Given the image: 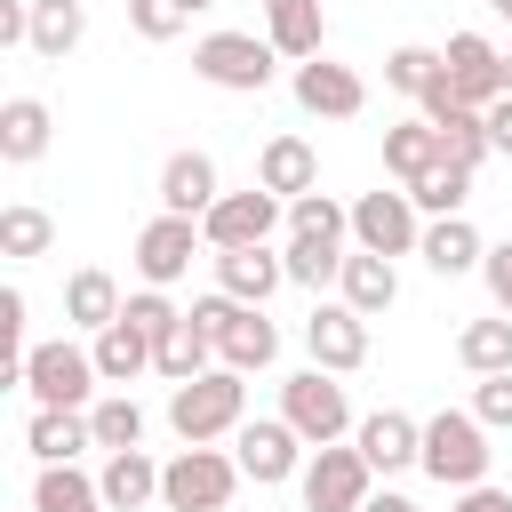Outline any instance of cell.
<instances>
[{
    "mask_svg": "<svg viewBox=\"0 0 512 512\" xmlns=\"http://www.w3.org/2000/svg\"><path fill=\"white\" fill-rule=\"evenodd\" d=\"M440 80V48H424V40H400L392 56H384V88H400V96H424Z\"/></svg>",
    "mask_w": 512,
    "mask_h": 512,
    "instance_id": "38",
    "label": "cell"
},
{
    "mask_svg": "<svg viewBox=\"0 0 512 512\" xmlns=\"http://www.w3.org/2000/svg\"><path fill=\"white\" fill-rule=\"evenodd\" d=\"M408 200H416V216H464V200H472V168L448 160V168H432Z\"/></svg>",
    "mask_w": 512,
    "mask_h": 512,
    "instance_id": "39",
    "label": "cell"
},
{
    "mask_svg": "<svg viewBox=\"0 0 512 512\" xmlns=\"http://www.w3.org/2000/svg\"><path fill=\"white\" fill-rule=\"evenodd\" d=\"M128 24H136V40H176L192 24V8L184 0H128Z\"/></svg>",
    "mask_w": 512,
    "mask_h": 512,
    "instance_id": "40",
    "label": "cell"
},
{
    "mask_svg": "<svg viewBox=\"0 0 512 512\" xmlns=\"http://www.w3.org/2000/svg\"><path fill=\"white\" fill-rule=\"evenodd\" d=\"M192 320H200V336L216 344V368L256 376V368H272V360H280V328L264 320V304H240V296L208 288V296H192Z\"/></svg>",
    "mask_w": 512,
    "mask_h": 512,
    "instance_id": "1",
    "label": "cell"
},
{
    "mask_svg": "<svg viewBox=\"0 0 512 512\" xmlns=\"http://www.w3.org/2000/svg\"><path fill=\"white\" fill-rule=\"evenodd\" d=\"M304 512H360L368 496H376V472H368V456L360 448H312V464H304Z\"/></svg>",
    "mask_w": 512,
    "mask_h": 512,
    "instance_id": "9",
    "label": "cell"
},
{
    "mask_svg": "<svg viewBox=\"0 0 512 512\" xmlns=\"http://www.w3.org/2000/svg\"><path fill=\"white\" fill-rule=\"evenodd\" d=\"M256 184H264L272 200H304V192H320V160H312V144H304V136H264V152H256Z\"/></svg>",
    "mask_w": 512,
    "mask_h": 512,
    "instance_id": "18",
    "label": "cell"
},
{
    "mask_svg": "<svg viewBox=\"0 0 512 512\" xmlns=\"http://www.w3.org/2000/svg\"><path fill=\"white\" fill-rule=\"evenodd\" d=\"M280 264H288V280H296V288H328V280L344 272V248H336V240H296V232H288Z\"/></svg>",
    "mask_w": 512,
    "mask_h": 512,
    "instance_id": "37",
    "label": "cell"
},
{
    "mask_svg": "<svg viewBox=\"0 0 512 512\" xmlns=\"http://www.w3.org/2000/svg\"><path fill=\"white\" fill-rule=\"evenodd\" d=\"M440 64H448V88H456L472 112H488V104L504 96V48H496L488 32H456V40L440 48Z\"/></svg>",
    "mask_w": 512,
    "mask_h": 512,
    "instance_id": "14",
    "label": "cell"
},
{
    "mask_svg": "<svg viewBox=\"0 0 512 512\" xmlns=\"http://www.w3.org/2000/svg\"><path fill=\"white\" fill-rule=\"evenodd\" d=\"M352 448L368 456V472H408V464H424V424L408 408H376L352 424Z\"/></svg>",
    "mask_w": 512,
    "mask_h": 512,
    "instance_id": "16",
    "label": "cell"
},
{
    "mask_svg": "<svg viewBox=\"0 0 512 512\" xmlns=\"http://www.w3.org/2000/svg\"><path fill=\"white\" fill-rule=\"evenodd\" d=\"M304 352H312V368L352 376V368L368 360V320H360L352 304H312V320H304Z\"/></svg>",
    "mask_w": 512,
    "mask_h": 512,
    "instance_id": "15",
    "label": "cell"
},
{
    "mask_svg": "<svg viewBox=\"0 0 512 512\" xmlns=\"http://www.w3.org/2000/svg\"><path fill=\"white\" fill-rule=\"evenodd\" d=\"M32 512H112V504H104V488H96L80 464H40V480H32Z\"/></svg>",
    "mask_w": 512,
    "mask_h": 512,
    "instance_id": "30",
    "label": "cell"
},
{
    "mask_svg": "<svg viewBox=\"0 0 512 512\" xmlns=\"http://www.w3.org/2000/svg\"><path fill=\"white\" fill-rule=\"evenodd\" d=\"M288 232H296V240H336V248H344L352 208H336L328 192H304V200H288Z\"/></svg>",
    "mask_w": 512,
    "mask_h": 512,
    "instance_id": "36",
    "label": "cell"
},
{
    "mask_svg": "<svg viewBox=\"0 0 512 512\" xmlns=\"http://www.w3.org/2000/svg\"><path fill=\"white\" fill-rule=\"evenodd\" d=\"M232 456H240V472H248L256 488L304 480V432H296L288 416H248V424L232 432Z\"/></svg>",
    "mask_w": 512,
    "mask_h": 512,
    "instance_id": "8",
    "label": "cell"
},
{
    "mask_svg": "<svg viewBox=\"0 0 512 512\" xmlns=\"http://www.w3.org/2000/svg\"><path fill=\"white\" fill-rule=\"evenodd\" d=\"M216 200H224V192H216V160H208V152H168V168H160V208L200 224Z\"/></svg>",
    "mask_w": 512,
    "mask_h": 512,
    "instance_id": "19",
    "label": "cell"
},
{
    "mask_svg": "<svg viewBox=\"0 0 512 512\" xmlns=\"http://www.w3.org/2000/svg\"><path fill=\"white\" fill-rule=\"evenodd\" d=\"M24 448H32L40 464H72L80 448H96V432H88V416H72V408H32Z\"/></svg>",
    "mask_w": 512,
    "mask_h": 512,
    "instance_id": "28",
    "label": "cell"
},
{
    "mask_svg": "<svg viewBox=\"0 0 512 512\" xmlns=\"http://www.w3.org/2000/svg\"><path fill=\"white\" fill-rule=\"evenodd\" d=\"M48 136H56V112H48L40 96H8V104H0V160H8V168H32V160L48 152Z\"/></svg>",
    "mask_w": 512,
    "mask_h": 512,
    "instance_id": "23",
    "label": "cell"
},
{
    "mask_svg": "<svg viewBox=\"0 0 512 512\" xmlns=\"http://www.w3.org/2000/svg\"><path fill=\"white\" fill-rule=\"evenodd\" d=\"M432 128H440V152H448L456 168H480V160H488V112L456 104V112H440Z\"/></svg>",
    "mask_w": 512,
    "mask_h": 512,
    "instance_id": "35",
    "label": "cell"
},
{
    "mask_svg": "<svg viewBox=\"0 0 512 512\" xmlns=\"http://www.w3.org/2000/svg\"><path fill=\"white\" fill-rule=\"evenodd\" d=\"M296 104L312 112V120H360L368 112V80L352 72V64H336V56H312V64H296Z\"/></svg>",
    "mask_w": 512,
    "mask_h": 512,
    "instance_id": "13",
    "label": "cell"
},
{
    "mask_svg": "<svg viewBox=\"0 0 512 512\" xmlns=\"http://www.w3.org/2000/svg\"><path fill=\"white\" fill-rule=\"evenodd\" d=\"M240 456L224 448H176L160 464V504L168 512H232V488H240Z\"/></svg>",
    "mask_w": 512,
    "mask_h": 512,
    "instance_id": "4",
    "label": "cell"
},
{
    "mask_svg": "<svg viewBox=\"0 0 512 512\" xmlns=\"http://www.w3.org/2000/svg\"><path fill=\"white\" fill-rule=\"evenodd\" d=\"M472 416H480L488 432H512V376H480V384H472Z\"/></svg>",
    "mask_w": 512,
    "mask_h": 512,
    "instance_id": "42",
    "label": "cell"
},
{
    "mask_svg": "<svg viewBox=\"0 0 512 512\" xmlns=\"http://www.w3.org/2000/svg\"><path fill=\"white\" fill-rule=\"evenodd\" d=\"M88 40V8L80 0H32V56H72Z\"/></svg>",
    "mask_w": 512,
    "mask_h": 512,
    "instance_id": "32",
    "label": "cell"
},
{
    "mask_svg": "<svg viewBox=\"0 0 512 512\" xmlns=\"http://www.w3.org/2000/svg\"><path fill=\"white\" fill-rule=\"evenodd\" d=\"M448 512H512V496L480 480V488H456V504H448Z\"/></svg>",
    "mask_w": 512,
    "mask_h": 512,
    "instance_id": "46",
    "label": "cell"
},
{
    "mask_svg": "<svg viewBox=\"0 0 512 512\" xmlns=\"http://www.w3.org/2000/svg\"><path fill=\"white\" fill-rule=\"evenodd\" d=\"M240 424H248V376L240 368H208L192 384H168V432L184 448H208V440H224Z\"/></svg>",
    "mask_w": 512,
    "mask_h": 512,
    "instance_id": "2",
    "label": "cell"
},
{
    "mask_svg": "<svg viewBox=\"0 0 512 512\" xmlns=\"http://www.w3.org/2000/svg\"><path fill=\"white\" fill-rule=\"evenodd\" d=\"M96 352H80V344H32L24 352V392H32V408H72V416H88L96 408Z\"/></svg>",
    "mask_w": 512,
    "mask_h": 512,
    "instance_id": "6",
    "label": "cell"
},
{
    "mask_svg": "<svg viewBox=\"0 0 512 512\" xmlns=\"http://www.w3.org/2000/svg\"><path fill=\"white\" fill-rule=\"evenodd\" d=\"M88 432H96V448H104V456H120V448H144V408H136L128 392H104V400L88 408Z\"/></svg>",
    "mask_w": 512,
    "mask_h": 512,
    "instance_id": "34",
    "label": "cell"
},
{
    "mask_svg": "<svg viewBox=\"0 0 512 512\" xmlns=\"http://www.w3.org/2000/svg\"><path fill=\"white\" fill-rule=\"evenodd\" d=\"M480 280H488V304L512 320V240H496L488 248V264H480Z\"/></svg>",
    "mask_w": 512,
    "mask_h": 512,
    "instance_id": "43",
    "label": "cell"
},
{
    "mask_svg": "<svg viewBox=\"0 0 512 512\" xmlns=\"http://www.w3.org/2000/svg\"><path fill=\"white\" fill-rule=\"evenodd\" d=\"M416 256H424V264H432L440 280H464V272H480V264H488V240H480V232H472L464 216H432V224H424V248H416Z\"/></svg>",
    "mask_w": 512,
    "mask_h": 512,
    "instance_id": "24",
    "label": "cell"
},
{
    "mask_svg": "<svg viewBox=\"0 0 512 512\" xmlns=\"http://www.w3.org/2000/svg\"><path fill=\"white\" fill-rule=\"evenodd\" d=\"M488 152H504V160H512V96H496V104H488Z\"/></svg>",
    "mask_w": 512,
    "mask_h": 512,
    "instance_id": "47",
    "label": "cell"
},
{
    "mask_svg": "<svg viewBox=\"0 0 512 512\" xmlns=\"http://www.w3.org/2000/svg\"><path fill=\"white\" fill-rule=\"evenodd\" d=\"M192 72L224 96H264L272 72H280V48L256 40V32H208V40H192Z\"/></svg>",
    "mask_w": 512,
    "mask_h": 512,
    "instance_id": "5",
    "label": "cell"
},
{
    "mask_svg": "<svg viewBox=\"0 0 512 512\" xmlns=\"http://www.w3.org/2000/svg\"><path fill=\"white\" fill-rule=\"evenodd\" d=\"M488 8H496V16H504V24H512V0H488Z\"/></svg>",
    "mask_w": 512,
    "mask_h": 512,
    "instance_id": "50",
    "label": "cell"
},
{
    "mask_svg": "<svg viewBox=\"0 0 512 512\" xmlns=\"http://www.w3.org/2000/svg\"><path fill=\"white\" fill-rule=\"evenodd\" d=\"M200 248H208V232H200L192 216H168V208H160V216L136 232V280H144V288H176Z\"/></svg>",
    "mask_w": 512,
    "mask_h": 512,
    "instance_id": "11",
    "label": "cell"
},
{
    "mask_svg": "<svg viewBox=\"0 0 512 512\" xmlns=\"http://www.w3.org/2000/svg\"><path fill=\"white\" fill-rule=\"evenodd\" d=\"M96 488H104L112 512H144V504H160V464H152L144 448H120V456H104Z\"/></svg>",
    "mask_w": 512,
    "mask_h": 512,
    "instance_id": "25",
    "label": "cell"
},
{
    "mask_svg": "<svg viewBox=\"0 0 512 512\" xmlns=\"http://www.w3.org/2000/svg\"><path fill=\"white\" fill-rule=\"evenodd\" d=\"M208 368H216V344H208V336H200V320L184 312V320H176V328L152 344V376H168V384H192V376H208Z\"/></svg>",
    "mask_w": 512,
    "mask_h": 512,
    "instance_id": "27",
    "label": "cell"
},
{
    "mask_svg": "<svg viewBox=\"0 0 512 512\" xmlns=\"http://www.w3.org/2000/svg\"><path fill=\"white\" fill-rule=\"evenodd\" d=\"M88 352H96V376H104V384H136V376L152 368V336H144V328H128V320H112Z\"/></svg>",
    "mask_w": 512,
    "mask_h": 512,
    "instance_id": "31",
    "label": "cell"
},
{
    "mask_svg": "<svg viewBox=\"0 0 512 512\" xmlns=\"http://www.w3.org/2000/svg\"><path fill=\"white\" fill-rule=\"evenodd\" d=\"M360 512H416V504H408V496H392V488H384V496H368V504H360Z\"/></svg>",
    "mask_w": 512,
    "mask_h": 512,
    "instance_id": "48",
    "label": "cell"
},
{
    "mask_svg": "<svg viewBox=\"0 0 512 512\" xmlns=\"http://www.w3.org/2000/svg\"><path fill=\"white\" fill-rule=\"evenodd\" d=\"M120 8H128V0H120Z\"/></svg>",
    "mask_w": 512,
    "mask_h": 512,
    "instance_id": "52",
    "label": "cell"
},
{
    "mask_svg": "<svg viewBox=\"0 0 512 512\" xmlns=\"http://www.w3.org/2000/svg\"><path fill=\"white\" fill-rule=\"evenodd\" d=\"M336 304H352L360 320L392 312V304H400V272H392V256H368V248H352V256H344V272H336Z\"/></svg>",
    "mask_w": 512,
    "mask_h": 512,
    "instance_id": "20",
    "label": "cell"
},
{
    "mask_svg": "<svg viewBox=\"0 0 512 512\" xmlns=\"http://www.w3.org/2000/svg\"><path fill=\"white\" fill-rule=\"evenodd\" d=\"M352 240L368 256H416L424 248V216L408 192H360L352 200Z\"/></svg>",
    "mask_w": 512,
    "mask_h": 512,
    "instance_id": "10",
    "label": "cell"
},
{
    "mask_svg": "<svg viewBox=\"0 0 512 512\" xmlns=\"http://www.w3.org/2000/svg\"><path fill=\"white\" fill-rule=\"evenodd\" d=\"M264 40L288 56V64H312L328 48V16L320 0H264Z\"/></svg>",
    "mask_w": 512,
    "mask_h": 512,
    "instance_id": "21",
    "label": "cell"
},
{
    "mask_svg": "<svg viewBox=\"0 0 512 512\" xmlns=\"http://www.w3.org/2000/svg\"><path fill=\"white\" fill-rule=\"evenodd\" d=\"M488 424L472 416V408H440V416H424V464L416 472H432L440 488H480L488 480Z\"/></svg>",
    "mask_w": 512,
    "mask_h": 512,
    "instance_id": "3",
    "label": "cell"
},
{
    "mask_svg": "<svg viewBox=\"0 0 512 512\" xmlns=\"http://www.w3.org/2000/svg\"><path fill=\"white\" fill-rule=\"evenodd\" d=\"M0 336H8L16 352H32V344H24V288H0Z\"/></svg>",
    "mask_w": 512,
    "mask_h": 512,
    "instance_id": "45",
    "label": "cell"
},
{
    "mask_svg": "<svg viewBox=\"0 0 512 512\" xmlns=\"http://www.w3.org/2000/svg\"><path fill=\"white\" fill-rule=\"evenodd\" d=\"M280 416L304 432V448H336L352 432V392L328 368H296V376H280Z\"/></svg>",
    "mask_w": 512,
    "mask_h": 512,
    "instance_id": "7",
    "label": "cell"
},
{
    "mask_svg": "<svg viewBox=\"0 0 512 512\" xmlns=\"http://www.w3.org/2000/svg\"><path fill=\"white\" fill-rule=\"evenodd\" d=\"M456 360H464L472 376H512V320H504V312L464 320V328H456Z\"/></svg>",
    "mask_w": 512,
    "mask_h": 512,
    "instance_id": "29",
    "label": "cell"
},
{
    "mask_svg": "<svg viewBox=\"0 0 512 512\" xmlns=\"http://www.w3.org/2000/svg\"><path fill=\"white\" fill-rule=\"evenodd\" d=\"M200 232H208V248H216V256H224V248H272V232H280V200H272L264 184L224 192V200L200 216Z\"/></svg>",
    "mask_w": 512,
    "mask_h": 512,
    "instance_id": "12",
    "label": "cell"
},
{
    "mask_svg": "<svg viewBox=\"0 0 512 512\" xmlns=\"http://www.w3.org/2000/svg\"><path fill=\"white\" fill-rule=\"evenodd\" d=\"M48 248H56V216H48V208H32V200L0 208V256L32 264V256H48Z\"/></svg>",
    "mask_w": 512,
    "mask_h": 512,
    "instance_id": "33",
    "label": "cell"
},
{
    "mask_svg": "<svg viewBox=\"0 0 512 512\" xmlns=\"http://www.w3.org/2000/svg\"><path fill=\"white\" fill-rule=\"evenodd\" d=\"M504 96H512V48H504Z\"/></svg>",
    "mask_w": 512,
    "mask_h": 512,
    "instance_id": "49",
    "label": "cell"
},
{
    "mask_svg": "<svg viewBox=\"0 0 512 512\" xmlns=\"http://www.w3.org/2000/svg\"><path fill=\"white\" fill-rule=\"evenodd\" d=\"M184 8H192V16H200V8H216V0H184Z\"/></svg>",
    "mask_w": 512,
    "mask_h": 512,
    "instance_id": "51",
    "label": "cell"
},
{
    "mask_svg": "<svg viewBox=\"0 0 512 512\" xmlns=\"http://www.w3.org/2000/svg\"><path fill=\"white\" fill-rule=\"evenodd\" d=\"M384 168L400 176V192H416L432 168H448V152H440V128L416 112V120H392L384 128Z\"/></svg>",
    "mask_w": 512,
    "mask_h": 512,
    "instance_id": "17",
    "label": "cell"
},
{
    "mask_svg": "<svg viewBox=\"0 0 512 512\" xmlns=\"http://www.w3.org/2000/svg\"><path fill=\"white\" fill-rule=\"evenodd\" d=\"M120 320H128V328H144V336H152V344H160V336H168V328H176V320H184V312H176V304H168V288H136V296H128V312H120Z\"/></svg>",
    "mask_w": 512,
    "mask_h": 512,
    "instance_id": "41",
    "label": "cell"
},
{
    "mask_svg": "<svg viewBox=\"0 0 512 512\" xmlns=\"http://www.w3.org/2000/svg\"><path fill=\"white\" fill-rule=\"evenodd\" d=\"M120 312H128V296H120V280H112L104 264H80V272L64 280V320H72V328L104 336V328H112Z\"/></svg>",
    "mask_w": 512,
    "mask_h": 512,
    "instance_id": "22",
    "label": "cell"
},
{
    "mask_svg": "<svg viewBox=\"0 0 512 512\" xmlns=\"http://www.w3.org/2000/svg\"><path fill=\"white\" fill-rule=\"evenodd\" d=\"M280 280H288V264H280L272 248H224V256H216V288L240 296V304H264Z\"/></svg>",
    "mask_w": 512,
    "mask_h": 512,
    "instance_id": "26",
    "label": "cell"
},
{
    "mask_svg": "<svg viewBox=\"0 0 512 512\" xmlns=\"http://www.w3.org/2000/svg\"><path fill=\"white\" fill-rule=\"evenodd\" d=\"M0 48H32V0H0Z\"/></svg>",
    "mask_w": 512,
    "mask_h": 512,
    "instance_id": "44",
    "label": "cell"
}]
</instances>
